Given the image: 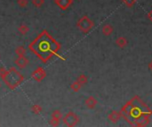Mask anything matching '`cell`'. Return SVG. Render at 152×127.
<instances>
[{"instance_id": "obj_1", "label": "cell", "mask_w": 152, "mask_h": 127, "mask_svg": "<svg viewBox=\"0 0 152 127\" xmlns=\"http://www.w3.org/2000/svg\"><path fill=\"white\" fill-rule=\"evenodd\" d=\"M120 114L130 125L143 127L150 123L152 110L140 96L135 95L121 108Z\"/></svg>"}, {"instance_id": "obj_2", "label": "cell", "mask_w": 152, "mask_h": 127, "mask_svg": "<svg viewBox=\"0 0 152 127\" xmlns=\"http://www.w3.org/2000/svg\"><path fill=\"white\" fill-rule=\"evenodd\" d=\"M60 43L51 35L47 30H43L29 45V49L43 63H47L60 50Z\"/></svg>"}, {"instance_id": "obj_3", "label": "cell", "mask_w": 152, "mask_h": 127, "mask_svg": "<svg viewBox=\"0 0 152 127\" xmlns=\"http://www.w3.org/2000/svg\"><path fill=\"white\" fill-rule=\"evenodd\" d=\"M2 80L7 85L10 89L14 90L23 82L24 76L15 67H10Z\"/></svg>"}, {"instance_id": "obj_4", "label": "cell", "mask_w": 152, "mask_h": 127, "mask_svg": "<svg viewBox=\"0 0 152 127\" xmlns=\"http://www.w3.org/2000/svg\"><path fill=\"white\" fill-rule=\"evenodd\" d=\"M94 27V22L87 15L81 17L77 22V27L84 34H87Z\"/></svg>"}, {"instance_id": "obj_5", "label": "cell", "mask_w": 152, "mask_h": 127, "mask_svg": "<svg viewBox=\"0 0 152 127\" xmlns=\"http://www.w3.org/2000/svg\"><path fill=\"white\" fill-rule=\"evenodd\" d=\"M62 122L68 127H74L79 123V116L75 112L69 111L62 118Z\"/></svg>"}, {"instance_id": "obj_6", "label": "cell", "mask_w": 152, "mask_h": 127, "mask_svg": "<svg viewBox=\"0 0 152 127\" xmlns=\"http://www.w3.org/2000/svg\"><path fill=\"white\" fill-rule=\"evenodd\" d=\"M31 78L37 82H41L46 78V72L42 66H38L32 72Z\"/></svg>"}, {"instance_id": "obj_7", "label": "cell", "mask_w": 152, "mask_h": 127, "mask_svg": "<svg viewBox=\"0 0 152 127\" xmlns=\"http://www.w3.org/2000/svg\"><path fill=\"white\" fill-rule=\"evenodd\" d=\"M15 66L20 68V69H24L29 64V60L26 57V56H22V57H18L17 59H15L14 61Z\"/></svg>"}, {"instance_id": "obj_8", "label": "cell", "mask_w": 152, "mask_h": 127, "mask_svg": "<svg viewBox=\"0 0 152 127\" xmlns=\"http://www.w3.org/2000/svg\"><path fill=\"white\" fill-rule=\"evenodd\" d=\"M54 3L60 10L65 11L73 4V0H54Z\"/></svg>"}, {"instance_id": "obj_9", "label": "cell", "mask_w": 152, "mask_h": 127, "mask_svg": "<svg viewBox=\"0 0 152 127\" xmlns=\"http://www.w3.org/2000/svg\"><path fill=\"white\" fill-rule=\"evenodd\" d=\"M122 118L121 116V114H120V111H117V110H112L108 116V118L109 120L111 122V123H113V124H116L117 123L120 118Z\"/></svg>"}, {"instance_id": "obj_10", "label": "cell", "mask_w": 152, "mask_h": 127, "mask_svg": "<svg viewBox=\"0 0 152 127\" xmlns=\"http://www.w3.org/2000/svg\"><path fill=\"white\" fill-rule=\"evenodd\" d=\"M97 103H98V102H97V100L94 96H89L85 101V105L86 106V108L89 109V110L94 109L95 106L97 105Z\"/></svg>"}, {"instance_id": "obj_11", "label": "cell", "mask_w": 152, "mask_h": 127, "mask_svg": "<svg viewBox=\"0 0 152 127\" xmlns=\"http://www.w3.org/2000/svg\"><path fill=\"white\" fill-rule=\"evenodd\" d=\"M128 41L126 40V38H125L124 36H119L117 40H116V44L120 48V49H124L127 46Z\"/></svg>"}, {"instance_id": "obj_12", "label": "cell", "mask_w": 152, "mask_h": 127, "mask_svg": "<svg viewBox=\"0 0 152 127\" xmlns=\"http://www.w3.org/2000/svg\"><path fill=\"white\" fill-rule=\"evenodd\" d=\"M101 31H102V34L106 36H109L111 34L113 33V31H114V28L113 27L109 25V24H106L102 27V29H101Z\"/></svg>"}, {"instance_id": "obj_13", "label": "cell", "mask_w": 152, "mask_h": 127, "mask_svg": "<svg viewBox=\"0 0 152 127\" xmlns=\"http://www.w3.org/2000/svg\"><path fill=\"white\" fill-rule=\"evenodd\" d=\"M26 49L23 47V46H18L16 49H15V53L18 57H22V56H25L26 55Z\"/></svg>"}, {"instance_id": "obj_14", "label": "cell", "mask_w": 152, "mask_h": 127, "mask_svg": "<svg viewBox=\"0 0 152 127\" xmlns=\"http://www.w3.org/2000/svg\"><path fill=\"white\" fill-rule=\"evenodd\" d=\"M18 31L21 33L22 35H26L29 32V27L26 25V24H22L21 26L19 27Z\"/></svg>"}, {"instance_id": "obj_15", "label": "cell", "mask_w": 152, "mask_h": 127, "mask_svg": "<svg viewBox=\"0 0 152 127\" xmlns=\"http://www.w3.org/2000/svg\"><path fill=\"white\" fill-rule=\"evenodd\" d=\"M82 87H83V86H82V85H81L77 80L74 81L71 85H70V88H71V90L74 91V92H78Z\"/></svg>"}, {"instance_id": "obj_16", "label": "cell", "mask_w": 152, "mask_h": 127, "mask_svg": "<svg viewBox=\"0 0 152 127\" xmlns=\"http://www.w3.org/2000/svg\"><path fill=\"white\" fill-rule=\"evenodd\" d=\"M77 80L82 85V86H84V85H86L88 81V78L86 75H85V74H80V75L77 77Z\"/></svg>"}, {"instance_id": "obj_17", "label": "cell", "mask_w": 152, "mask_h": 127, "mask_svg": "<svg viewBox=\"0 0 152 127\" xmlns=\"http://www.w3.org/2000/svg\"><path fill=\"white\" fill-rule=\"evenodd\" d=\"M42 110H43V109L39 104H34L31 107V111L36 115H39L40 113L42 112Z\"/></svg>"}, {"instance_id": "obj_18", "label": "cell", "mask_w": 152, "mask_h": 127, "mask_svg": "<svg viewBox=\"0 0 152 127\" xmlns=\"http://www.w3.org/2000/svg\"><path fill=\"white\" fill-rule=\"evenodd\" d=\"M52 118L60 120V119L63 118V115H62V111H60V110H55L52 113Z\"/></svg>"}, {"instance_id": "obj_19", "label": "cell", "mask_w": 152, "mask_h": 127, "mask_svg": "<svg viewBox=\"0 0 152 127\" xmlns=\"http://www.w3.org/2000/svg\"><path fill=\"white\" fill-rule=\"evenodd\" d=\"M44 4H45V0H32V5L36 8L42 7Z\"/></svg>"}, {"instance_id": "obj_20", "label": "cell", "mask_w": 152, "mask_h": 127, "mask_svg": "<svg viewBox=\"0 0 152 127\" xmlns=\"http://www.w3.org/2000/svg\"><path fill=\"white\" fill-rule=\"evenodd\" d=\"M17 4L20 7L26 8L29 5V0H17Z\"/></svg>"}, {"instance_id": "obj_21", "label": "cell", "mask_w": 152, "mask_h": 127, "mask_svg": "<svg viewBox=\"0 0 152 127\" xmlns=\"http://www.w3.org/2000/svg\"><path fill=\"white\" fill-rule=\"evenodd\" d=\"M123 3L127 6V7H132L135 5V3L137 2V0H122Z\"/></svg>"}, {"instance_id": "obj_22", "label": "cell", "mask_w": 152, "mask_h": 127, "mask_svg": "<svg viewBox=\"0 0 152 127\" xmlns=\"http://www.w3.org/2000/svg\"><path fill=\"white\" fill-rule=\"evenodd\" d=\"M60 121V120H59V119H56V118H51V119H50V121H49V124H50V125H52V126L55 127V126H59Z\"/></svg>"}, {"instance_id": "obj_23", "label": "cell", "mask_w": 152, "mask_h": 127, "mask_svg": "<svg viewBox=\"0 0 152 127\" xmlns=\"http://www.w3.org/2000/svg\"><path fill=\"white\" fill-rule=\"evenodd\" d=\"M148 19L151 21V22H152V9L149 11V13H148Z\"/></svg>"}, {"instance_id": "obj_24", "label": "cell", "mask_w": 152, "mask_h": 127, "mask_svg": "<svg viewBox=\"0 0 152 127\" xmlns=\"http://www.w3.org/2000/svg\"><path fill=\"white\" fill-rule=\"evenodd\" d=\"M149 69L150 70V72H152V60H151V62L149 64Z\"/></svg>"}, {"instance_id": "obj_25", "label": "cell", "mask_w": 152, "mask_h": 127, "mask_svg": "<svg viewBox=\"0 0 152 127\" xmlns=\"http://www.w3.org/2000/svg\"><path fill=\"white\" fill-rule=\"evenodd\" d=\"M1 86H2V85H1V83H0V89H1Z\"/></svg>"}]
</instances>
